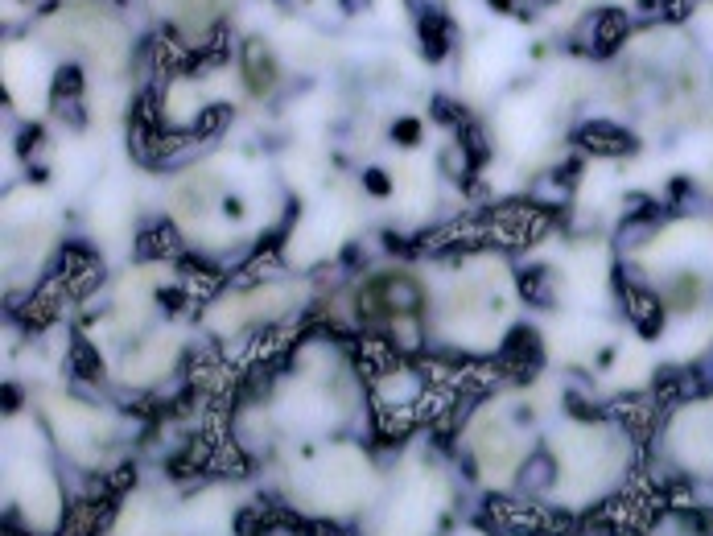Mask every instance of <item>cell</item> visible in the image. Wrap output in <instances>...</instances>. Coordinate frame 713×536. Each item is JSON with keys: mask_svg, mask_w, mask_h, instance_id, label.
Returning a JSON list of instances; mask_svg holds the SVG:
<instances>
[{"mask_svg": "<svg viewBox=\"0 0 713 536\" xmlns=\"http://www.w3.org/2000/svg\"><path fill=\"white\" fill-rule=\"evenodd\" d=\"M178 252H182V236H178L174 223H153V227L141 231V240H137V256L141 260H169Z\"/></svg>", "mask_w": 713, "mask_h": 536, "instance_id": "obj_13", "label": "cell"}, {"mask_svg": "<svg viewBox=\"0 0 713 536\" xmlns=\"http://www.w3.org/2000/svg\"><path fill=\"white\" fill-rule=\"evenodd\" d=\"M540 363H545V343H540V334L532 326H512L507 330V339L499 347V367L512 380H532L540 372Z\"/></svg>", "mask_w": 713, "mask_h": 536, "instance_id": "obj_4", "label": "cell"}, {"mask_svg": "<svg viewBox=\"0 0 713 536\" xmlns=\"http://www.w3.org/2000/svg\"><path fill=\"white\" fill-rule=\"evenodd\" d=\"M392 141H396V145H417V141H421V124H417V120H400V124L392 128Z\"/></svg>", "mask_w": 713, "mask_h": 536, "instance_id": "obj_20", "label": "cell"}, {"mask_svg": "<svg viewBox=\"0 0 713 536\" xmlns=\"http://www.w3.org/2000/svg\"><path fill=\"white\" fill-rule=\"evenodd\" d=\"M371 289L380 293L388 318H417V310H421V285H417L409 273L371 277Z\"/></svg>", "mask_w": 713, "mask_h": 536, "instance_id": "obj_7", "label": "cell"}, {"mask_svg": "<svg viewBox=\"0 0 713 536\" xmlns=\"http://www.w3.org/2000/svg\"><path fill=\"white\" fill-rule=\"evenodd\" d=\"M520 297L532 301V306H553V277H549V268H540V264H528L520 268Z\"/></svg>", "mask_w": 713, "mask_h": 536, "instance_id": "obj_15", "label": "cell"}, {"mask_svg": "<svg viewBox=\"0 0 713 536\" xmlns=\"http://www.w3.org/2000/svg\"><path fill=\"white\" fill-rule=\"evenodd\" d=\"M157 297H161V306H165L169 314H178V310H186V301H190V293H186V289H161Z\"/></svg>", "mask_w": 713, "mask_h": 536, "instance_id": "obj_22", "label": "cell"}, {"mask_svg": "<svg viewBox=\"0 0 713 536\" xmlns=\"http://www.w3.org/2000/svg\"><path fill=\"white\" fill-rule=\"evenodd\" d=\"M227 124H231V108H227V104H207V108L198 112V120H194V141L223 137Z\"/></svg>", "mask_w": 713, "mask_h": 536, "instance_id": "obj_16", "label": "cell"}, {"mask_svg": "<svg viewBox=\"0 0 713 536\" xmlns=\"http://www.w3.org/2000/svg\"><path fill=\"white\" fill-rule=\"evenodd\" d=\"M701 277H693V273H681V277H676L672 281V289H668V297H672V306L676 310H693L697 306V301H701Z\"/></svg>", "mask_w": 713, "mask_h": 536, "instance_id": "obj_18", "label": "cell"}, {"mask_svg": "<svg viewBox=\"0 0 713 536\" xmlns=\"http://www.w3.org/2000/svg\"><path fill=\"white\" fill-rule=\"evenodd\" d=\"M363 182H367V190H371V194H388V190H392V182H388V174H384V170H367V178H363Z\"/></svg>", "mask_w": 713, "mask_h": 536, "instance_id": "obj_24", "label": "cell"}, {"mask_svg": "<svg viewBox=\"0 0 713 536\" xmlns=\"http://www.w3.org/2000/svg\"><path fill=\"white\" fill-rule=\"evenodd\" d=\"M639 17H643V21H656V17H664L660 0H639Z\"/></svg>", "mask_w": 713, "mask_h": 536, "instance_id": "obj_25", "label": "cell"}, {"mask_svg": "<svg viewBox=\"0 0 713 536\" xmlns=\"http://www.w3.org/2000/svg\"><path fill=\"white\" fill-rule=\"evenodd\" d=\"M631 33V17L623 9H598L582 21V38H577L573 46H582L590 58H610Z\"/></svg>", "mask_w": 713, "mask_h": 536, "instance_id": "obj_3", "label": "cell"}, {"mask_svg": "<svg viewBox=\"0 0 713 536\" xmlns=\"http://www.w3.org/2000/svg\"><path fill=\"white\" fill-rule=\"evenodd\" d=\"M569 413H573V417H586V421L602 417V409L590 405V396H577V392H569Z\"/></svg>", "mask_w": 713, "mask_h": 536, "instance_id": "obj_21", "label": "cell"}, {"mask_svg": "<svg viewBox=\"0 0 713 536\" xmlns=\"http://www.w3.org/2000/svg\"><path fill=\"white\" fill-rule=\"evenodd\" d=\"M50 91H54V99H83V71L79 66H62L50 83Z\"/></svg>", "mask_w": 713, "mask_h": 536, "instance_id": "obj_19", "label": "cell"}, {"mask_svg": "<svg viewBox=\"0 0 713 536\" xmlns=\"http://www.w3.org/2000/svg\"><path fill=\"white\" fill-rule=\"evenodd\" d=\"M619 293H623V310L631 318V326L643 334V339H656L664 330V301L648 289V285H631L619 277Z\"/></svg>", "mask_w": 713, "mask_h": 536, "instance_id": "obj_6", "label": "cell"}, {"mask_svg": "<svg viewBox=\"0 0 713 536\" xmlns=\"http://www.w3.org/2000/svg\"><path fill=\"white\" fill-rule=\"evenodd\" d=\"M54 277L66 285L71 301H83V297H91L99 285H104V264H99V256L87 244H66L62 256H58Z\"/></svg>", "mask_w": 713, "mask_h": 536, "instance_id": "obj_2", "label": "cell"}, {"mask_svg": "<svg viewBox=\"0 0 713 536\" xmlns=\"http://www.w3.org/2000/svg\"><path fill=\"white\" fill-rule=\"evenodd\" d=\"M553 483H557V462H553V454H549V450L528 454V462L520 466V475H516V491H520L524 499H540Z\"/></svg>", "mask_w": 713, "mask_h": 536, "instance_id": "obj_11", "label": "cell"}, {"mask_svg": "<svg viewBox=\"0 0 713 536\" xmlns=\"http://www.w3.org/2000/svg\"><path fill=\"white\" fill-rule=\"evenodd\" d=\"M273 83H277V62H273V54H268V46L260 38H252L244 46V87L252 95H268Z\"/></svg>", "mask_w": 713, "mask_h": 536, "instance_id": "obj_10", "label": "cell"}, {"mask_svg": "<svg viewBox=\"0 0 713 536\" xmlns=\"http://www.w3.org/2000/svg\"><path fill=\"white\" fill-rule=\"evenodd\" d=\"M499 13H528V0H491Z\"/></svg>", "mask_w": 713, "mask_h": 536, "instance_id": "obj_26", "label": "cell"}, {"mask_svg": "<svg viewBox=\"0 0 713 536\" xmlns=\"http://www.w3.org/2000/svg\"><path fill=\"white\" fill-rule=\"evenodd\" d=\"M5 409H9V413H13V409H21V388H17V392H13V384L5 388Z\"/></svg>", "mask_w": 713, "mask_h": 536, "instance_id": "obj_27", "label": "cell"}, {"mask_svg": "<svg viewBox=\"0 0 713 536\" xmlns=\"http://www.w3.org/2000/svg\"><path fill=\"white\" fill-rule=\"evenodd\" d=\"M355 367H363L371 380H388L392 372H400V351L388 334H363L355 343Z\"/></svg>", "mask_w": 713, "mask_h": 536, "instance_id": "obj_8", "label": "cell"}, {"mask_svg": "<svg viewBox=\"0 0 713 536\" xmlns=\"http://www.w3.org/2000/svg\"><path fill=\"white\" fill-rule=\"evenodd\" d=\"M285 524V512L277 504H252L244 508L240 516H235V532L240 536H268V532H277Z\"/></svg>", "mask_w": 713, "mask_h": 536, "instance_id": "obj_14", "label": "cell"}, {"mask_svg": "<svg viewBox=\"0 0 713 536\" xmlns=\"http://www.w3.org/2000/svg\"><path fill=\"white\" fill-rule=\"evenodd\" d=\"M71 301V293H66V285L58 281V277H50L38 293H33L29 301H21V322L29 326V330H42V326H50L58 314H62V306Z\"/></svg>", "mask_w": 713, "mask_h": 536, "instance_id": "obj_9", "label": "cell"}, {"mask_svg": "<svg viewBox=\"0 0 713 536\" xmlns=\"http://www.w3.org/2000/svg\"><path fill=\"white\" fill-rule=\"evenodd\" d=\"M573 141L582 145L586 153H594V157H627V153H635V145H639L623 124H610V120H586V124H577Z\"/></svg>", "mask_w": 713, "mask_h": 536, "instance_id": "obj_5", "label": "cell"}, {"mask_svg": "<svg viewBox=\"0 0 713 536\" xmlns=\"http://www.w3.org/2000/svg\"><path fill=\"white\" fill-rule=\"evenodd\" d=\"M417 29H421V54H425L429 62L446 58V50H450V42H454V25L446 21V13H441V9L421 13Z\"/></svg>", "mask_w": 713, "mask_h": 536, "instance_id": "obj_12", "label": "cell"}, {"mask_svg": "<svg viewBox=\"0 0 713 536\" xmlns=\"http://www.w3.org/2000/svg\"><path fill=\"white\" fill-rule=\"evenodd\" d=\"M413 5H417L421 13H429V9H437V5H441V0H413Z\"/></svg>", "mask_w": 713, "mask_h": 536, "instance_id": "obj_28", "label": "cell"}, {"mask_svg": "<svg viewBox=\"0 0 713 536\" xmlns=\"http://www.w3.org/2000/svg\"><path fill=\"white\" fill-rule=\"evenodd\" d=\"M660 9H664V17H668V21H681V17H689L693 0H660Z\"/></svg>", "mask_w": 713, "mask_h": 536, "instance_id": "obj_23", "label": "cell"}, {"mask_svg": "<svg viewBox=\"0 0 713 536\" xmlns=\"http://www.w3.org/2000/svg\"><path fill=\"white\" fill-rule=\"evenodd\" d=\"M483 231H487V244H499V248H528V244H536V240L549 231V215H545V207H540V203L495 207V211L483 219Z\"/></svg>", "mask_w": 713, "mask_h": 536, "instance_id": "obj_1", "label": "cell"}, {"mask_svg": "<svg viewBox=\"0 0 713 536\" xmlns=\"http://www.w3.org/2000/svg\"><path fill=\"white\" fill-rule=\"evenodd\" d=\"M71 372H75L79 380H99V376H104V359L95 355V347L83 339V334L71 343Z\"/></svg>", "mask_w": 713, "mask_h": 536, "instance_id": "obj_17", "label": "cell"}]
</instances>
